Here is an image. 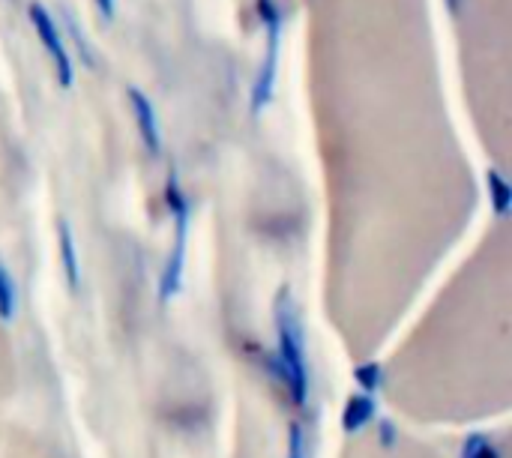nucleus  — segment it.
<instances>
[{
  "instance_id": "nucleus-1",
  "label": "nucleus",
  "mask_w": 512,
  "mask_h": 458,
  "mask_svg": "<svg viewBox=\"0 0 512 458\" xmlns=\"http://www.w3.org/2000/svg\"><path fill=\"white\" fill-rule=\"evenodd\" d=\"M276 327H279V363L285 384L291 390L294 405H306L309 396V369H306V354H303V336L297 327V315L282 297L276 306Z\"/></svg>"
},
{
  "instance_id": "nucleus-2",
  "label": "nucleus",
  "mask_w": 512,
  "mask_h": 458,
  "mask_svg": "<svg viewBox=\"0 0 512 458\" xmlns=\"http://www.w3.org/2000/svg\"><path fill=\"white\" fill-rule=\"evenodd\" d=\"M261 12H264V21H267V51H264V60H261V72H258V81H255V90H252V111L261 114L264 105L273 99V87H276V69H279V36H282V18H279V9L270 6V0H261Z\"/></svg>"
},
{
  "instance_id": "nucleus-3",
  "label": "nucleus",
  "mask_w": 512,
  "mask_h": 458,
  "mask_svg": "<svg viewBox=\"0 0 512 458\" xmlns=\"http://www.w3.org/2000/svg\"><path fill=\"white\" fill-rule=\"evenodd\" d=\"M168 198H171V207H174V249L168 255V264H165V273H162V300L174 297L180 291V282H183V264H186V228H189V210H186V201L177 189V177L171 174V183H168Z\"/></svg>"
},
{
  "instance_id": "nucleus-4",
  "label": "nucleus",
  "mask_w": 512,
  "mask_h": 458,
  "mask_svg": "<svg viewBox=\"0 0 512 458\" xmlns=\"http://www.w3.org/2000/svg\"><path fill=\"white\" fill-rule=\"evenodd\" d=\"M30 21H33V27H36V33H39L45 51H48L51 60H54L57 81H60L63 87H69V84H72V60H69L66 45H63V39H60V33H57V21L51 18V12H48L42 3H30Z\"/></svg>"
},
{
  "instance_id": "nucleus-5",
  "label": "nucleus",
  "mask_w": 512,
  "mask_h": 458,
  "mask_svg": "<svg viewBox=\"0 0 512 458\" xmlns=\"http://www.w3.org/2000/svg\"><path fill=\"white\" fill-rule=\"evenodd\" d=\"M129 102H132V111H135V120H138V129H141V138H144L147 150L159 153L162 150V132H159L153 102L138 87H129Z\"/></svg>"
},
{
  "instance_id": "nucleus-6",
  "label": "nucleus",
  "mask_w": 512,
  "mask_h": 458,
  "mask_svg": "<svg viewBox=\"0 0 512 458\" xmlns=\"http://www.w3.org/2000/svg\"><path fill=\"white\" fill-rule=\"evenodd\" d=\"M60 255H63V270H66V279H69V288L75 291L78 288V255H75V240H72V228L69 222H60Z\"/></svg>"
},
{
  "instance_id": "nucleus-7",
  "label": "nucleus",
  "mask_w": 512,
  "mask_h": 458,
  "mask_svg": "<svg viewBox=\"0 0 512 458\" xmlns=\"http://www.w3.org/2000/svg\"><path fill=\"white\" fill-rule=\"evenodd\" d=\"M375 417V402H372V396L366 399V396H357V399H351V405H348V411H345V417H342V426L348 429V432H360L363 426H369V420Z\"/></svg>"
},
{
  "instance_id": "nucleus-8",
  "label": "nucleus",
  "mask_w": 512,
  "mask_h": 458,
  "mask_svg": "<svg viewBox=\"0 0 512 458\" xmlns=\"http://www.w3.org/2000/svg\"><path fill=\"white\" fill-rule=\"evenodd\" d=\"M486 180H489V192H492V201H495V213L504 216L507 207H510V186H507V180L495 168L486 174Z\"/></svg>"
},
{
  "instance_id": "nucleus-9",
  "label": "nucleus",
  "mask_w": 512,
  "mask_h": 458,
  "mask_svg": "<svg viewBox=\"0 0 512 458\" xmlns=\"http://www.w3.org/2000/svg\"><path fill=\"white\" fill-rule=\"evenodd\" d=\"M12 315H15V288H12L9 273H6L3 264H0V318L9 321Z\"/></svg>"
},
{
  "instance_id": "nucleus-10",
  "label": "nucleus",
  "mask_w": 512,
  "mask_h": 458,
  "mask_svg": "<svg viewBox=\"0 0 512 458\" xmlns=\"http://www.w3.org/2000/svg\"><path fill=\"white\" fill-rule=\"evenodd\" d=\"M465 458H498V450L492 444H486L483 438H474L465 450Z\"/></svg>"
},
{
  "instance_id": "nucleus-11",
  "label": "nucleus",
  "mask_w": 512,
  "mask_h": 458,
  "mask_svg": "<svg viewBox=\"0 0 512 458\" xmlns=\"http://www.w3.org/2000/svg\"><path fill=\"white\" fill-rule=\"evenodd\" d=\"M357 381L366 387V390H375L378 387V366L372 363V366H363L360 372H357Z\"/></svg>"
},
{
  "instance_id": "nucleus-12",
  "label": "nucleus",
  "mask_w": 512,
  "mask_h": 458,
  "mask_svg": "<svg viewBox=\"0 0 512 458\" xmlns=\"http://www.w3.org/2000/svg\"><path fill=\"white\" fill-rule=\"evenodd\" d=\"M288 458H303V432L300 426L291 429V447H288Z\"/></svg>"
},
{
  "instance_id": "nucleus-13",
  "label": "nucleus",
  "mask_w": 512,
  "mask_h": 458,
  "mask_svg": "<svg viewBox=\"0 0 512 458\" xmlns=\"http://www.w3.org/2000/svg\"><path fill=\"white\" fill-rule=\"evenodd\" d=\"M96 6H99V12H102L105 18L114 15V0H96Z\"/></svg>"
},
{
  "instance_id": "nucleus-14",
  "label": "nucleus",
  "mask_w": 512,
  "mask_h": 458,
  "mask_svg": "<svg viewBox=\"0 0 512 458\" xmlns=\"http://www.w3.org/2000/svg\"><path fill=\"white\" fill-rule=\"evenodd\" d=\"M450 3V9H459V0H447Z\"/></svg>"
}]
</instances>
